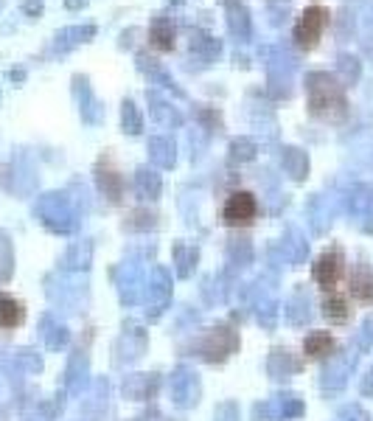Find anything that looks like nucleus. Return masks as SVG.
I'll list each match as a JSON object with an SVG mask.
<instances>
[{
	"label": "nucleus",
	"instance_id": "nucleus-1",
	"mask_svg": "<svg viewBox=\"0 0 373 421\" xmlns=\"http://www.w3.org/2000/svg\"><path fill=\"white\" fill-rule=\"evenodd\" d=\"M306 96L309 112L325 124H343L348 118V99L345 84L337 76H328L325 70H314L306 76Z\"/></svg>",
	"mask_w": 373,
	"mask_h": 421
},
{
	"label": "nucleus",
	"instance_id": "nucleus-2",
	"mask_svg": "<svg viewBox=\"0 0 373 421\" xmlns=\"http://www.w3.org/2000/svg\"><path fill=\"white\" fill-rule=\"evenodd\" d=\"M259 217V202L250 191H233L228 199H225V208H222V219L225 225L230 228H247L253 225Z\"/></svg>",
	"mask_w": 373,
	"mask_h": 421
},
{
	"label": "nucleus",
	"instance_id": "nucleus-3",
	"mask_svg": "<svg viewBox=\"0 0 373 421\" xmlns=\"http://www.w3.org/2000/svg\"><path fill=\"white\" fill-rule=\"evenodd\" d=\"M328 17H331L328 9L320 6V3H312L303 12V17H301V23L295 28V42H298L301 48H314L317 46V39L323 37V31L328 26Z\"/></svg>",
	"mask_w": 373,
	"mask_h": 421
},
{
	"label": "nucleus",
	"instance_id": "nucleus-4",
	"mask_svg": "<svg viewBox=\"0 0 373 421\" xmlns=\"http://www.w3.org/2000/svg\"><path fill=\"white\" fill-rule=\"evenodd\" d=\"M343 275H345V259H343L340 250H328V253H323V256L312 264V278H314L325 292H334L337 284L343 281Z\"/></svg>",
	"mask_w": 373,
	"mask_h": 421
},
{
	"label": "nucleus",
	"instance_id": "nucleus-5",
	"mask_svg": "<svg viewBox=\"0 0 373 421\" xmlns=\"http://www.w3.org/2000/svg\"><path fill=\"white\" fill-rule=\"evenodd\" d=\"M228 3V28L236 39H250L253 34V23H250V14H247V9L239 3V0H225Z\"/></svg>",
	"mask_w": 373,
	"mask_h": 421
},
{
	"label": "nucleus",
	"instance_id": "nucleus-6",
	"mask_svg": "<svg viewBox=\"0 0 373 421\" xmlns=\"http://www.w3.org/2000/svg\"><path fill=\"white\" fill-rule=\"evenodd\" d=\"M149 42L157 51H172L174 48V26L165 14H157L149 26Z\"/></svg>",
	"mask_w": 373,
	"mask_h": 421
},
{
	"label": "nucleus",
	"instance_id": "nucleus-7",
	"mask_svg": "<svg viewBox=\"0 0 373 421\" xmlns=\"http://www.w3.org/2000/svg\"><path fill=\"white\" fill-rule=\"evenodd\" d=\"M323 315L328 323H348L351 320V304L345 295L340 292H328L325 301H323Z\"/></svg>",
	"mask_w": 373,
	"mask_h": 421
},
{
	"label": "nucleus",
	"instance_id": "nucleus-8",
	"mask_svg": "<svg viewBox=\"0 0 373 421\" xmlns=\"http://www.w3.org/2000/svg\"><path fill=\"white\" fill-rule=\"evenodd\" d=\"M26 320V306L12 298V295L0 292V329H17Z\"/></svg>",
	"mask_w": 373,
	"mask_h": 421
},
{
	"label": "nucleus",
	"instance_id": "nucleus-9",
	"mask_svg": "<svg viewBox=\"0 0 373 421\" xmlns=\"http://www.w3.org/2000/svg\"><path fill=\"white\" fill-rule=\"evenodd\" d=\"M334 349H337V343H334V337H331L328 331H312L306 340H303V351L312 360H323V357H328Z\"/></svg>",
	"mask_w": 373,
	"mask_h": 421
},
{
	"label": "nucleus",
	"instance_id": "nucleus-10",
	"mask_svg": "<svg viewBox=\"0 0 373 421\" xmlns=\"http://www.w3.org/2000/svg\"><path fill=\"white\" fill-rule=\"evenodd\" d=\"M93 37H96V26H70V28L57 34V48L59 51H70L73 46H79V42H88Z\"/></svg>",
	"mask_w": 373,
	"mask_h": 421
},
{
	"label": "nucleus",
	"instance_id": "nucleus-11",
	"mask_svg": "<svg viewBox=\"0 0 373 421\" xmlns=\"http://www.w3.org/2000/svg\"><path fill=\"white\" fill-rule=\"evenodd\" d=\"M191 51L199 54L202 59H216L222 54V42L211 34H202V31H194L191 34Z\"/></svg>",
	"mask_w": 373,
	"mask_h": 421
},
{
	"label": "nucleus",
	"instance_id": "nucleus-12",
	"mask_svg": "<svg viewBox=\"0 0 373 421\" xmlns=\"http://www.w3.org/2000/svg\"><path fill=\"white\" fill-rule=\"evenodd\" d=\"M348 292L351 298H356L359 304H370L373 301V278L367 270H359L348 278Z\"/></svg>",
	"mask_w": 373,
	"mask_h": 421
},
{
	"label": "nucleus",
	"instance_id": "nucleus-13",
	"mask_svg": "<svg viewBox=\"0 0 373 421\" xmlns=\"http://www.w3.org/2000/svg\"><path fill=\"white\" fill-rule=\"evenodd\" d=\"M138 65H141V70H146V73H149L154 81H160L163 88H172L174 93H180V90L174 88V79H172L169 73H165V70H163V68H160V65H157L152 57H146V54H138Z\"/></svg>",
	"mask_w": 373,
	"mask_h": 421
},
{
	"label": "nucleus",
	"instance_id": "nucleus-14",
	"mask_svg": "<svg viewBox=\"0 0 373 421\" xmlns=\"http://www.w3.org/2000/svg\"><path fill=\"white\" fill-rule=\"evenodd\" d=\"M340 76H343V84H354L359 79V59L351 57V54H343L340 57Z\"/></svg>",
	"mask_w": 373,
	"mask_h": 421
},
{
	"label": "nucleus",
	"instance_id": "nucleus-15",
	"mask_svg": "<svg viewBox=\"0 0 373 421\" xmlns=\"http://www.w3.org/2000/svg\"><path fill=\"white\" fill-rule=\"evenodd\" d=\"M123 126L130 133H138V126H141V118H138V110L132 101H123Z\"/></svg>",
	"mask_w": 373,
	"mask_h": 421
},
{
	"label": "nucleus",
	"instance_id": "nucleus-16",
	"mask_svg": "<svg viewBox=\"0 0 373 421\" xmlns=\"http://www.w3.org/2000/svg\"><path fill=\"white\" fill-rule=\"evenodd\" d=\"M99 180H101V188H112V191H110V194H112L110 199H118V186H121V177H118L115 172H101V175H99Z\"/></svg>",
	"mask_w": 373,
	"mask_h": 421
},
{
	"label": "nucleus",
	"instance_id": "nucleus-17",
	"mask_svg": "<svg viewBox=\"0 0 373 421\" xmlns=\"http://www.w3.org/2000/svg\"><path fill=\"white\" fill-rule=\"evenodd\" d=\"M23 9L28 12V14H43V0H26V3H23Z\"/></svg>",
	"mask_w": 373,
	"mask_h": 421
},
{
	"label": "nucleus",
	"instance_id": "nucleus-18",
	"mask_svg": "<svg viewBox=\"0 0 373 421\" xmlns=\"http://www.w3.org/2000/svg\"><path fill=\"white\" fill-rule=\"evenodd\" d=\"M85 3H88V0H65V6H68V9H81Z\"/></svg>",
	"mask_w": 373,
	"mask_h": 421
}]
</instances>
